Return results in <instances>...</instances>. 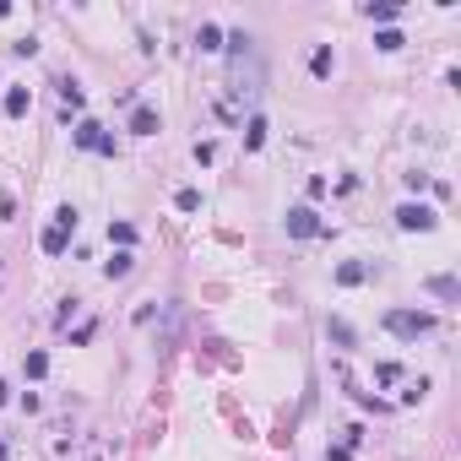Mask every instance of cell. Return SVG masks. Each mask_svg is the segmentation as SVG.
I'll return each instance as SVG.
<instances>
[{"label":"cell","instance_id":"obj_24","mask_svg":"<svg viewBox=\"0 0 461 461\" xmlns=\"http://www.w3.org/2000/svg\"><path fill=\"white\" fill-rule=\"evenodd\" d=\"M326 461H353V450H348V445H331V450H326Z\"/></svg>","mask_w":461,"mask_h":461},{"label":"cell","instance_id":"obj_13","mask_svg":"<svg viewBox=\"0 0 461 461\" xmlns=\"http://www.w3.org/2000/svg\"><path fill=\"white\" fill-rule=\"evenodd\" d=\"M397 11H401L397 0H369V6H364V17H369V22H391Z\"/></svg>","mask_w":461,"mask_h":461},{"label":"cell","instance_id":"obj_14","mask_svg":"<svg viewBox=\"0 0 461 461\" xmlns=\"http://www.w3.org/2000/svg\"><path fill=\"white\" fill-rule=\"evenodd\" d=\"M109 245L130 250V245H136V228H130V223H109Z\"/></svg>","mask_w":461,"mask_h":461},{"label":"cell","instance_id":"obj_17","mask_svg":"<svg viewBox=\"0 0 461 461\" xmlns=\"http://www.w3.org/2000/svg\"><path fill=\"white\" fill-rule=\"evenodd\" d=\"M326 331H331V342H342V348H353V342H358L348 320H326Z\"/></svg>","mask_w":461,"mask_h":461},{"label":"cell","instance_id":"obj_1","mask_svg":"<svg viewBox=\"0 0 461 461\" xmlns=\"http://www.w3.org/2000/svg\"><path fill=\"white\" fill-rule=\"evenodd\" d=\"M385 331L401 336V342H418V336L434 331V315L429 310H385Z\"/></svg>","mask_w":461,"mask_h":461},{"label":"cell","instance_id":"obj_15","mask_svg":"<svg viewBox=\"0 0 461 461\" xmlns=\"http://www.w3.org/2000/svg\"><path fill=\"white\" fill-rule=\"evenodd\" d=\"M22 375H27V380H43V375H49V358H43V353H27V358H22Z\"/></svg>","mask_w":461,"mask_h":461},{"label":"cell","instance_id":"obj_8","mask_svg":"<svg viewBox=\"0 0 461 461\" xmlns=\"http://www.w3.org/2000/svg\"><path fill=\"white\" fill-rule=\"evenodd\" d=\"M39 245H43V255H65V245H71V233H65L60 223H49V228H43V239H39Z\"/></svg>","mask_w":461,"mask_h":461},{"label":"cell","instance_id":"obj_7","mask_svg":"<svg viewBox=\"0 0 461 461\" xmlns=\"http://www.w3.org/2000/svg\"><path fill=\"white\" fill-rule=\"evenodd\" d=\"M423 288H429L434 298H445V304H456V298H461V282H456V277H429Z\"/></svg>","mask_w":461,"mask_h":461},{"label":"cell","instance_id":"obj_9","mask_svg":"<svg viewBox=\"0 0 461 461\" xmlns=\"http://www.w3.org/2000/svg\"><path fill=\"white\" fill-rule=\"evenodd\" d=\"M310 71H315V76H320V82H326V76H331V71H336V55H331V43H320V49H315V55H310Z\"/></svg>","mask_w":461,"mask_h":461},{"label":"cell","instance_id":"obj_10","mask_svg":"<svg viewBox=\"0 0 461 461\" xmlns=\"http://www.w3.org/2000/svg\"><path fill=\"white\" fill-rule=\"evenodd\" d=\"M195 43H201L207 55H217V49H223V27H217V22H201V27H195Z\"/></svg>","mask_w":461,"mask_h":461},{"label":"cell","instance_id":"obj_25","mask_svg":"<svg viewBox=\"0 0 461 461\" xmlns=\"http://www.w3.org/2000/svg\"><path fill=\"white\" fill-rule=\"evenodd\" d=\"M6 397H11V391H6V380H0V407H6Z\"/></svg>","mask_w":461,"mask_h":461},{"label":"cell","instance_id":"obj_11","mask_svg":"<svg viewBox=\"0 0 461 461\" xmlns=\"http://www.w3.org/2000/svg\"><path fill=\"white\" fill-rule=\"evenodd\" d=\"M364 277H369V266H364V261H342V266H336V282H342V288H358Z\"/></svg>","mask_w":461,"mask_h":461},{"label":"cell","instance_id":"obj_20","mask_svg":"<svg viewBox=\"0 0 461 461\" xmlns=\"http://www.w3.org/2000/svg\"><path fill=\"white\" fill-rule=\"evenodd\" d=\"M375 43H380V49H385V55H391V49H401V43H407V39H401L397 27H380V33H375Z\"/></svg>","mask_w":461,"mask_h":461},{"label":"cell","instance_id":"obj_2","mask_svg":"<svg viewBox=\"0 0 461 461\" xmlns=\"http://www.w3.org/2000/svg\"><path fill=\"white\" fill-rule=\"evenodd\" d=\"M71 142H76L82 152H104V158H114V136H104L98 120H82V125L71 130Z\"/></svg>","mask_w":461,"mask_h":461},{"label":"cell","instance_id":"obj_18","mask_svg":"<svg viewBox=\"0 0 461 461\" xmlns=\"http://www.w3.org/2000/svg\"><path fill=\"white\" fill-rule=\"evenodd\" d=\"M60 104H65V109H82V104H87V98H82V87L71 82V76L60 82Z\"/></svg>","mask_w":461,"mask_h":461},{"label":"cell","instance_id":"obj_21","mask_svg":"<svg viewBox=\"0 0 461 461\" xmlns=\"http://www.w3.org/2000/svg\"><path fill=\"white\" fill-rule=\"evenodd\" d=\"M55 223H60L65 233H76V207H60V212H55Z\"/></svg>","mask_w":461,"mask_h":461},{"label":"cell","instance_id":"obj_26","mask_svg":"<svg viewBox=\"0 0 461 461\" xmlns=\"http://www.w3.org/2000/svg\"><path fill=\"white\" fill-rule=\"evenodd\" d=\"M0 456H6V440H0Z\"/></svg>","mask_w":461,"mask_h":461},{"label":"cell","instance_id":"obj_19","mask_svg":"<svg viewBox=\"0 0 461 461\" xmlns=\"http://www.w3.org/2000/svg\"><path fill=\"white\" fill-rule=\"evenodd\" d=\"M174 207H179V212H201V190H179V195H174Z\"/></svg>","mask_w":461,"mask_h":461},{"label":"cell","instance_id":"obj_5","mask_svg":"<svg viewBox=\"0 0 461 461\" xmlns=\"http://www.w3.org/2000/svg\"><path fill=\"white\" fill-rule=\"evenodd\" d=\"M158 130H163L158 109H147V104H136V109H130V136H158Z\"/></svg>","mask_w":461,"mask_h":461},{"label":"cell","instance_id":"obj_12","mask_svg":"<svg viewBox=\"0 0 461 461\" xmlns=\"http://www.w3.org/2000/svg\"><path fill=\"white\" fill-rule=\"evenodd\" d=\"M130 266H136V255L114 250V261H104V277H109V282H114V277H130Z\"/></svg>","mask_w":461,"mask_h":461},{"label":"cell","instance_id":"obj_16","mask_svg":"<svg viewBox=\"0 0 461 461\" xmlns=\"http://www.w3.org/2000/svg\"><path fill=\"white\" fill-rule=\"evenodd\" d=\"M261 142H266V120H261V114H250V125H245V147H261Z\"/></svg>","mask_w":461,"mask_h":461},{"label":"cell","instance_id":"obj_22","mask_svg":"<svg viewBox=\"0 0 461 461\" xmlns=\"http://www.w3.org/2000/svg\"><path fill=\"white\" fill-rule=\"evenodd\" d=\"M11 55H39V39H33V33H27V39H17V43H11Z\"/></svg>","mask_w":461,"mask_h":461},{"label":"cell","instance_id":"obj_3","mask_svg":"<svg viewBox=\"0 0 461 461\" xmlns=\"http://www.w3.org/2000/svg\"><path fill=\"white\" fill-rule=\"evenodd\" d=\"M434 223H440V217H434V207H423V201H401L397 207V228H407V233H429Z\"/></svg>","mask_w":461,"mask_h":461},{"label":"cell","instance_id":"obj_23","mask_svg":"<svg viewBox=\"0 0 461 461\" xmlns=\"http://www.w3.org/2000/svg\"><path fill=\"white\" fill-rule=\"evenodd\" d=\"M92 331H98V326H92V320H82V326H76V331H71V342H76V348H82V342H92Z\"/></svg>","mask_w":461,"mask_h":461},{"label":"cell","instance_id":"obj_4","mask_svg":"<svg viewBox=\"0 0 461 461\" xmlns=\"http://www.w3.org/2000/svg\"><path fill=\"white\" fill-rule=\"evenodd\" d=\"M282 223H288V233H294V239H315V233H326V223L315 217V207H288V217H282Z\"/></svg>","mask_w":461,"mask_h":461},{"label":"cell","instance_id":"obj_6","mask_svg":"<svg viewBox=\"0 0 461 461\" xmlns=\"http://www.w3.org/2000/svg\"><path fill=\"white\" fill-rule=\"evenodd\" d=\"M27 109H33V92H27V87H6V114H11V120H22Z\"/></svg>","mask_w":461,"mask_h":461}]
</instances>
